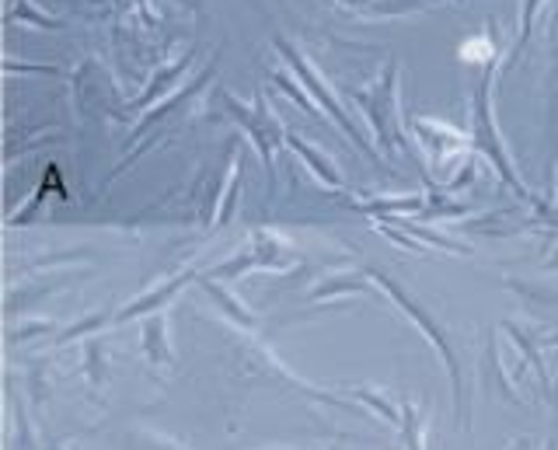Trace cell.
<instances>
[{
	"label": "cell",
	"mask_w": 558,
	"mask_h": 450,
	"mask_svg": "<svg viewBox=\"0 0 558 450\" xmlns=\"http://www.w3.org/2000/svg\"><path fill=\"white\" fill-rule=\"evenodd\" d=\"M541 450H558V437H548V440H545V447H541Z\"/></svg>",
	"instance_id": "cell-22"
},
{
	"label": "cell",
	"mask_w": 558,
	"mask_h": 450,
	"mask_svg": "<svg viewBox=\"0 0 558 450\" xmlns=\"http://www.w3.org/2000/svg\"><path fill=\"white\" fill-rule=\"evenodd\" d=\"M272 42H276V49H279V53H283V60H287V63L293 66V74L301 77V84H304V88H307V92L314 95V101H318V106L325 109V115H328V119H336V123H339V130H342V133L349 136V141H353V144L360 147V150H366V154H371L374 161H380V158H377V150H374L371 144H366V136L360 133V126H356L353 119L345 115V109L339 106V98L328 92V84H325V81L318 77V71H314V66H311V63H307V60H304L301 53H296V49H293V42H290L287 36H276Z\"/></svg>",
	"instance_id": "cell-4"
},
{
	"label": "cell",
	"mask_w": 558,
	"mask_h": 450,
	"mask_svg": "<svg viewBox=\"0 0 558 450\" xmlns=\"http://www.w3.org/2000/svg\"><path fill=\"white\" fill-rule=\"evenodd\" d=\"M366 276H371V280L388 293V297L405 311L409 315V321L412 325H418L423 328V336L433 342V350L440 353V360H444V367H447V374H450V388H453V419H458L464 429L471 426V419H468V388H464V374H461V363H458V353H453V342L447 339V328L436 321L429 311L418 304L412 293L401 287L398 280H391L388 272H380L377 266H366Z\"/></svg>",
	"instance_id": "cell-1"
},
{
	"label": "cell",
	"mask_w": 558,
	"mask_h": 450,
	"mask_svg": "<svg viewBox=\"0 0 558 450\" xmlns=\"http://www.w3.org/2000/svg\"><path fill=\"white\" fill-rule=\"evenodd\" d=\"M328 450H342V443H331V447H328Z\"/></svg>",
	"instance_id": "cell-24"
},
{
	"label": "cell",
	"mask_w": 558,
	"mask_h": 450,
	"mask_svg": "<svg viewBox=\"0 0 558 450\" xmlns=\"http://www.w3.org/2000/svg\"><path fill=\"white\" fill-rule=\"evenodd\" d=\"M478 380H482V388H485V391L502 394L506 402H513V405H523V394L517 391V385L510 380V374H506L502 360H499L496 332H488V336H485V353H482V370H478Z\"/></svg>",
	"instance_id": "cell-6"
},
{
	"label": "cell",
	"mask_w": 558,
	"mask_h": 450,
	"mask_svg": "<svg viewBox=\"0 0 558 450\" xmlns=\"http://www.w3.org/2000/svg\"><path fill=\"white\" fill-rule=\"evenodd\" d=\"M545 342H548V345H558V336H548Z\"/></svg>",
	"instance_id": "cell-23"
},
{
	"label": "cell",
	"mask_w": 558,
	"mask_h": 450,
	"mask_svg": "<svg viewBox=\"0 0 558 450\" xmlns=\"http://www.w3.org/2000/svg\"><path fill=\"white\" fill-rule=\"evenodd\" d=\"M461 60H475V63H482V66H488V63H496V42L493 39H485V36H475L471 42H464L461 46Z\"/></svg>",
	"instance_id": "cell-18"
},
{
	"label": "cell",
	"mask_w": 558,
	"mask_h": 450,
	"mask_svg": "<svg viewBox=\"0 0 558 450\" xmlns=\"http://www.w3.org/2000/svg\"><path fill=\"white\" fill-rule=\"evenodd\" d=\"M356 101L366 112V119H371L380 147H388V150L405 147V136H401V126H398V66L395 63L384 66V74L374 88L356 92Z\"/></svg>",
	"instance_id": "cell-3"
},
{
	"label": "cell",
	"mask_w": 558,
	"mask_h": 450,
	"mask_svg": "<svg viewBox=\"0 0 558 450\" xmlns=\"http://www.w3.org/2000/svg\"><path fill=\"white\" fill-rule=\"evenodd\" d=\"M551 402H555V409H558V391H555V394H551Z\"/></svg>",
	"instance_id": "cell-25"
},
{
	"label": "cell",
	"mask_w": 558,
	"mask_h": 450,
	"mask_svg": "<svg viewBox=\"0 0 558 450\" xmlns=\"http://www.w3.org/2000/svg\"><path fill=\"white\" fill-rule=\"evenodd\" d=\"M401 440H405V450H426L423 426H418V412L409 398L401 402Z\"/></svg>",
	"instance_id": "cell-16"
},
{
	"label": "cell",
	"mask_w": 558,
	"mask_h": 450,
	"mask_svg": "<svg viewBox=\"0 0 558 450\" xmlns=\"http://www.w3.org/2000/svg\"><path fill=\"white\" fill-rule=\"evenodd\" d=\"M502 328H506V332H510V339L520 345V353H523V360H527L531 363V367H534V377H537V385H541V391H545L548 398L555 394L551 391V377H548V367H545V360H541V353H537V345H534V339L527 336V332H523V328L520 325H513V321H502Z\"/></svg>",
	"instance_id": "cell-10"
},
{
	"label": "cell",
	"mask_w": 558,
	"mask_h": 450,
	"mask_svg": "<svg viewBox=\"0 0 558 450\" xmlns=\"http://www.w3.org/2000/svg\"><path fill=\"white\" fill-rule=\"evenodd\" d=\"M140 350H144L147 363H154V367H171V363H174L171 339H168V315H165V311L150 315L147 325L140 328Z\"/></svg>",
	"instance_id": "cell-7"
},
{
	"label": "cell",
	"mask_w": 558,
	"mask_h": 450,
	"mask_svg": "<svg viewBox=\"0 0 558 450\" xmlns=\"http://www.w3.org/2000/svg\"><path fill=\"white\" fill-rule=\"evenodd\" d=\"M269 450H293V447H269Z\"/></svg>",
	"instance_id": "cell-26"
},
{
	"label": "cell",
	"mask_w": 558,
	"mask_h": 450,
	"mask_svg": "<svg viewBox=\"0 0 558 450\" xmlns=\"http://www.w3.org/2000/svg\"><path fill=\"white\" fill-rule=\"evenodd\" d=\"M189 63H192V53H185V57H182L179 63L165 66V71H161V74H157V77H154V81L147 84V92H144V95H140V98L133 101V109H147L150 101H157V98H161V95H165V92L171 88V84H174V81H179V77L185 74V66H189Z\"/></svg>",
	"instance_id": "cell-13"
},
{
	"label": "cell",
	"mask_w": 558,
	"mask_h": 450,
	"mask_svg": "<svg viewBox=\"0 0 558 450\" xmlns=\"http://www.w3.org/2000/svg\"><path fill=\"white\" fill-rule=\"evenodd\" d=\"M496 74H499V63H488L482 71V81L475 95H471V144H475V150H482L488 161H493V168L502 175V182L513 188V193L520 199H531L527 188L520 185L517 171L510 165V154H506L502 147V136L496 130V109H493V88H496Z\"/></svg>",
	"instance_id": "cell-2"
},
{
	"label": "cell",
	"mask_w": 558,
	"mask_h": 450,
	"mask_svg": "<svg viewBox=\"0 0 558 450\" xmlns=\"http://www.w3.org/2000/svg\"><path fill=\"white\" fill-rule=\"evenodd\" d=\"M510 450H531V440H527V437H520Z\"/></svg>",
	"instance_id": "cell-21"
},
{
	"label": "cell",
	"mask_w": 558,
	"mask_h": 450,
	"mask_svg": "<svg viewBox=\"0 0 558 450\" xmlns=\"http://www.w3.org/2000/svg\"><path fill=\"white\" fill-rule=\"evenodd\" d=\"M287 144H290V147H293L296 154H301V158H304V161L311 165V171H314V175H318V179H322L325 185H336V188H342V175H339V171L331 168V165H328V161H325L322 154L314 150L311 144H304L301 136H293V133H287Z\"/></svg>",
	"instance_id": "cell-14"
},
{
	"label": "cell",
	"mask_w": 558,
	"mask_h": 450,
	"mask_svg": "<svg viewBox=\"0 0 558 450\" xmlns=\"http://www.w3.org/2000/svg\"><path fill=\"white\" fill-rule=\"evenodd\" d=\"M545 8V0H520V39L513 46V53H510V63H517V57L527 49V39H531V28H534V19H537V11Z\"/></svg>",
	"instance_id": "cell-17"
},
{
	"label": "cell",
	"mask_w": 558,
	"mask_h": 450,
	"mask_svg": "<svg viewBox=\"0 0 558 450\" xmlns=\"http://www.w3.org/2000/svg\"><path fill=\"white\" fill-rule=\"evenodd\" d=\"M371 287H366L363 276H331V280L318 283L311 290V301H322V297H331V293H366Z\"/></svg>",
	"instance_id": "cell-15"
},
{
	"label": "cell",
	"mask_w": 558,
	"mask_h": 450,
	"mask_svg": "<svg viewBox=\"0 0 558 450\" xmlns=\"http://www.w3.org/2000/svg\"><path fill=\"white\" fill-rule=\"evenodd\" d=\"M87 374H92L95 385H101V377H105V367H101V345L92 342L87 345Z\"/></svg>",
	"instance_id": "cell-20"
},
{
	"label": "cell",
	"mask_w": 558,
	"mask_h": 450,
	"mask_svg": "<svg viewBox=\"0 0 558 450\" xmlns=\"http://www.w3.org/2000/svg\"><path fill=\"white\" fill-rule=\"evenodd\" d=\"M199 283H203V290L209 293V297H214V301L220 304V311H227V315H231V321H238L241 328H255V315H252L248 307H241V301L234 297L231 290H223L220 283H214L206 272H203V280H199Z\"/></svg>",
	"instance_id": "cell-12"
},
{
	"label": "cell",
	"mask_w": 558,
	"mask_h": 450,
	"mask_svg": "<svg viewBox=\"0 0 558 450\" xmlns=\"http://www.w3.org/2000/svg\"><path fill=\"white\" fill-rule=\"evenodd\" d=\"M349 11L363 14V19H391V14H415V11H433L440 4H453V0H342Z\"/></svg>",
	"instance_id": "cell-8"
},
{
	"label": "cell",
	"mask_w": 558,
	"mask_h": 450,
	"mask_svg": "<svg viewBox=\"0 0 558 450\" xmlns=\"http://www.w3.org/2000/svg\"><path fill=\"white\" fill-rule=\"evenodd\" d=\"M272 81H276V84H279V88H283V92H287V95H290V98L296 101V106H301V109H304V112H311L314 119H325V115L318 112V106H314V101H311V98H307V95H304L301 88H296V84H293V81H290V74H272Z\"/></svg>",
	"instance_id": "cell-19"
},
{
	"label": "cell",
	"mask_w": 558,
	"mask_h": 450,
	"mask_svg": "<svg viewBox=\"0 0 558 450\" xmlns=\"http://www.w3.org/2000/svg\"><path fill=\"white\" fill-rule=\"evenodd\" d=\"M192 280H203V272H182V276H174L171 283H161L157 290H150V293H144V297H136L133 304H126L112 321H130V318H136V315H150V311H157L161 304H168V301L174 297V293H179V290H182L185 283H192Z\"/></svg>",
	"instance_id": "cell-9"
},
{
	"label": "cell",
	"mask_w": 558,
	"mask_h": 450,
	"mask_svg": "<svg viewBox=\"0 0 558 450\" xmlns=\"http://www.w3.org/2000/svg\"><path fill=\"white\" fill-rule=\"evenodd\" d=\"M349 398L360 402L366 412L380 415V419L388 423V426H401V405L391 402V398L384 394V391H377V388H349Z\"/></svg>",
	"instance_id": "cell-11"
},
{
	"label": "cell",
	"mask_w": 558,
	"mask_h": 450,
	"mask_svg": "<svg viewBox=\"0 0 558 450\" xmlns=\"http://www.w3.org/2000/svg\"><path fill=\"white\" fill-rule=\"evenodd\" d=\"M223 106H227V112H231L234 119H241V126L252 133V141H255V147H258V154H262V165H266V171L272 175V147L283 141V126H279V119L266 109V98H255V112H248V109H241L238 101H234V95H227L223 92Z\"/></svg>",
	"instance_id": "cell-5"
}]
</instances>
